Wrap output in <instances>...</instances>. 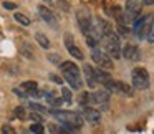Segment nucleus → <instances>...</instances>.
<instances>
[{"label":"nucleus","mask_w":154,"mask_h":134,"mask_svg":"<svg viewBox=\"0 0 154 134\" xmlns=\"http://www.w3.org/2000/svg\"><path fill=\"white\" fill-rule=\"evenodd\" d=\"M4 8H7V10H15L17 5H15L14 2H4Z\"/></svg>","instance_id":"obj_29"},{"label":"nucleus","mask_w":154,"mask_h":134,"mask_svg":"<svg viewBox=\"0 0 154 134\" xmlns=\"http://www.w3.org/2000/svg\"><path fill=\"white\" fill-rule=\"evenodd\" d=\"M28 117H30L33 123H42V116H40V114H37V113H30V116H28Z\"/></svg>","instance_id":"obj_28"},{"label":"nucleus","mask_w":154,"mask_h":134,"mask_svg":"<svg viewBox=\"0 0 154 134\" xmlns=\"http://www.w3.org/2000/svg\"><path fill=\"white\" fill-rule=\"evenodd\" d=\"M65 80L70 83V86L73 90H80L83 86V81H81V73H63Z\"/></svg>","instance_id":"obj_10"},{"label":"nucleus","mask_w":154,"mask_h":134,"mask_svg":"<svg viewBox=\"0 0 154 134\" xmlns=\"http://www.w3.org/2000/svg\"><path fill=\"white\" fill-rule=\"evenodd\" d=\"M76 20H78V25H80L81 32L85 33V37H86V35H90V33H91V25H93L90 14H86V12L80 10V12L76 14Z\"/></svg>","instance_id":"obj_5"},{"label":"nucleus","mask_w":154,"mask_h":134,"mask_svg":"<svg viewBox=\"0 0 154 134\" xmlns=\"http://www.w3.org/2000/svg\"><path fill=\"white\" fill-rule=\"evenodd\" d=\"M35 40H37L38 45H40L42 48H45V50H47V48H50V40L47 38V35H43V33H40V32H38V33H35Z\"/></svg>","instance_id":"obj_14"},{"label":"nucleus","mask_w":154,"mask_h":134,"mask_svg":"<svg viewBox=\"0 0 154 134\" xmlns=\"http://www.w3.org/2000/svg\"><path fill=\"white\" fill-rule=\"evenodd\" d=\"M65 45H66V50L70 51L71 56H75L76 60H83V58H85V55L81 53V50L75 45V40H73V37H71L70 33L65 35Z\"/></svg>","instance_id":"obj_8"},{"label":"nucleus","mask_w":154,"mask_h":134,"mask_svg":"<svg viewBox=\"0 0 154 134\" xmlns=\"http://www.w3.org/2000/svg\"><path fill=\"white\" fill-rule=\"evenodd\" d=\"M28 106H30V109H33V111H40V113H45V111H47L43 106H42V104H38V103H30Z\"/></svg>","instance_id":"obj_25"},{"label":"nucleus","mask_w":154,"mask_h":134,"mask_svg":"<svg viewBox=\"0 0 154 134\" xmlns=\"http://www.w3.org/2000/svg\"><path fill=\"white\" fill-rule=\"evenodd\" d=\"M151 25H154V15H152V20H151Z\"/></svg>","instance_id":"obj_34"},{"label":"nucleus","mask_w":154,"mask_h":134,"mask_svg":"<svg viewBox=\"0 0 154 134\" xmlns=\"http://www.w3.org/2000/svg\"><path fill=\"white\" fill-rule=\"evenodd\" d=\"M83 75H85V80H86V83H88V88H96L98 86V81H96V78H94L93 66L85 65L83 66Z\"/></svg>","instance_id":"obj_11"},{"label":"nucleus","mask_w":154,"mask_h":134,"mask_svg":"<svg viewBox=\"0 0 154 134\" xmlns=\"http://www.w3.org/2000/svg\"><path fill=\"white\" fill-rule=\"evenodd\" d=\"M121 56H124L126 60H131V61H139L141 60V50L136 45L128 43L126 47L121 50Z\"/></svg>","instance_id":"obj_6"},{"label":"nucleus","mask_w":154,"mask_h":134,"mask_svg":"<svg viewBox=\"0 0 154 134\" xmlns=\"http://www.w3.org/2000/svg\"><path fill=\"white\" fill-rule=\"evenodd\" d=\"M61 99H65L66 103H71L73 96H71V91L68 90V88H63V90H61Z\"/></svg>","instance_id":"obj_20"},{"label":"nucleus","mask_w":154,"mask_h":134,"mask_svg":"<svg viewBox=\"0 0 154 134\" xmlns=\"http://www.w3.org/2000/svg\"><path fill=\"white\" fill-rule=\"evenodd\" d=\"M15 116H17L18 119H25V109H23V106H17V108H15Z\"/></svg>","instance_id":"obj_21"},{"label":"nucleus","mask_w":154,"mask_h":134,"mask_svg":"<svg viewBox=\"0 0 154 134\" xmlns=\"http://www.w3.org/2000/svg\"><path fill=\"white\" fill-rule=\"evenodd\" d=\"M104 48H106V55L113 56L114 60L121 58V48H119V37H118L116 32L109 35V37L104 38Z\"/></svg>","instance_id":"obj_3"},{"label":"nucleus","mask_w":154,"mask_h":134,"mask_svg":"<svg viewBox=\"0 0 154 134\" xmlns=\"http://www.w3.org/2000/svg\"><path fill=\"white\" fill-rule=\"evenodd\" d=\"M38 14H40V17L43 18V20L47 22L51 28H58V20H57V17L53 15V12H51V10H48L47 7L40 5V7H38Z\"/></svg>","instance_id":"obj_9"},{"label":"nucleus","mask_w":154,"mask_h":134,"mask_svg":"<svg viewBox=\"0 0 154 134\" xmlns=\"http://www.w3.org/2000/svg\"><path fill=\"white\" fill-rule=\"evenodd\" d=\"M22 53H23L27 58H33V55H32V48H28L27 45H25V47H22Z\"/></svg>","instance_id":"obj_27"},{"label":"nucleus","mask_w":154,"mask_h":134,"mask_svg":"<svg viewBox=\"0 0 154 134\" xmlns=\"http://www.w3.org/2000/svg\"><path fill=\"white\" fill-rule=\"evenodd\" d=\"M43 2H47V4H53V0H43Z\"/></svg>","instance_id":"obj_33"},{"label":"nucleus","mask_w":154,"mask_h":134,"mask_svg":"<svg viewBox=\"0 0 154 134\" xmlns=\"http://www.w3.org/2000/svg\"><path fill=\"white\" fill-rule=\"evenodd\" d=\"M47 56H48V60H50V61H51V63H55V65H60V63H61V60H60V56H58V55H57V53H48V55H47Z\"/></svg>","instance_id":"obj_22"},{"label":"nucleus","mask_w":154,"mask_h":134,"mask_svg":"<svg viewBox=\"0 0 154 134\" xmlns=\"http://www.w3.org/2000/svg\"><path fill=\"white\" fill-rule=\"evenodd\" d=\"M78 103H80L81 106H88V104L91 103V94L90 93H80V96H78Z\"/></svg>","instance_id":"obj_15"},{"label":"nucleus","mask_w":154,"mask_h":134,"mask_svg":"<svg viewBox=\"0 0 154 134\" xmlns=\"http://www.w3.org/2000/svg\"><path fill=\"white\" fill-rule=\"evenodd\" d=\"M14 18L18 22V23H22V25H30V18L27 17V15H23V14H14Z\"/></svg>","instance_id":"obj_16"},{"label":"nucleus","mask_w":154,"mask_h":134,"mask_svg":"<svg viewBox=\"0 0 154 134\" xmlns=\"http://www.w3.org/2000/svg\"><path fill=\"white\" fill-rule=\"evenodd\" d=\"M22 90H25L27 93L32 90H37V83L35 81H25V83H22Z\"/></svg>","instance_id":"obj_19"},{"label":"nucleus","mask_w":154,"mask_h":134,"mask_svg":"<svg viewBox=\"0 0 154 134\" xmlns=\"http://www.w3.org/2000/svg\"><path fill=\"white\" fill-rule=\"evenodd\" d=\"M80 116L83 117V119H86L88 123H91V124H98V123H101V113H100L98 109H93V108L83 106V109H81Z\"/></svg>","instance_id":"obj_7"},{"label":"nucleus","mask_w":154,"mask_h":134,"mask_svg":"<svg viewBox=\"0 0 154 134\" xmlns=\"http://www.w3.org/2000/svg\"><path fill=\"white\" fill-rule=\"evenodd\" d=\"M146 40L149 41V43H154V25L149 27V32H147V35H146Z\"/></svg>","instance_id":"obj_26"},{"label":"nucleus","mask_w":154,"mask_h":134,"mask_svg":"<svg viewBox=\"0 0 154 134\" xmlns=\"http://www.w3.org/2000/svg\"><path fill=\"white\" fill-rule=\"evenodd\" d=\"M30 132H33V134H43L45 132V127L42 126V123H33L30 126Z\"/></svg>","instance_id":"obj_17"},{"label":"nucleus","mask_w":154,"mask_h":134,"mask_svg":"<svg viewBox=\"0 0 154 134\" xmlns=\"http://www.w3.org/2000/svg\"><path fill=\"white\" fill-rule=\"evenodd\" d=\"M57 119H60L63 123V126H68V127H76L80 129L83 126V117L80 116L78 113L75 111H63V109H55V111H50Z\"/></svg>","instance_id":"obj_1"},{"label":"nucleus","mask_w":154,"mask_h":134,"mask_svg":"<svg viewBox=\"0 0 154 134\" xmlns=\"http://www.w3.org/2000/svg\"><path fill=\"white\" fill-rule=\"evenodd\" d=\"M93 70H94V68H93ZM94 78H96L98 83L104 84L106 81H109V80H111V75H109V73H106V71H104L103 68H96V70H94Z\"/></svg>","instance_id":"obj_13"},{"label":"nucleus","mask_w":154,"mask_h":134,"mask_svg":"<svg viewBox=\"0 0 154 134\" xmlns=\"http://www.w3.org/2000/svg\"><path fill=\"white\" fill-rule=\"evenodd\" d=\"M48 129L51 131V134H68L65 127H60L57 124H48Z\"/></svg>","instance_id":"obj_18"},{"label":"nucleus","mask_w":154,"mask_h":134,"mask_svg":"<svg viewBox=\"0 0 154 134\" xmlns=\"http://www.w3.org/2000/svg\"><path fill=\"white\" fill-rule=\"evenodd\" d=\"M91 58H93L94 63L100 68H103V70H111V68H113V60H111L104 51L98 50V48H91Z\"/></svg>","instance_id":"obj_4"},{"label":"nucleus","mask_w":154,"mask_h":134,"mask_svg":"<svg viewBox=\"0 0 154 134\" xmlns=\"http://www.w3.org/2000/svg\"><path fill=\"white\" fill-rule=\"evenodd\" d=\"M143 4H144V5H152L154 0H143Z\"/></svg>","instance_id":"obj_32"},{"label":"nucleus","mask_w":154,"mask_h":134,"mask_svg":"<svg viewBox=\"0 0 154 134\" xmlns=\"http://www.w3.org/2000/svg\"><path fill=\"white\" fill-rule=\"evenodd\" d=\"M2 134H17V132H15V129L10 124H4L2 126Z\"/></svg>","instance_id":"obj_23"},{"label":"nucleus","mask_w":154,"mask_h":134,"mask_svg":"<svg viewBox=\"0 0 154 134\" xmlns=\"http://www.w3.org/2000/svg\"><path fill=\"white\" fill-rule=\"evenodd\" d=\"M109 98H111V93L108 90L94 91V93L91 94V101H93V103H98V104H108Z\"/></svg>","instance_id":"obj_12"},{"label":"nucleus","mask_w":154,"mask_h":134,"mask_svg":"<svg viewBox=\"0 0 154 134\" xmlns=\"http://www.w3.org/2000/svg\"><path fill=\"white\" fill-rule=\"evenodd\" d=\"M50 78L55 81V83H58V84H61V83H63V80H61L60 76H57V75H50Z\"/></svg>","instance_id":"obj_31"},{"label":"nucleus","mask_w":154,"mask_h":134,"mask_svg":"<svg viewBox=\"0 0 154 134\" xmlns=\"http://www.w3.org/2000/svg\"><path fill=\"white\" fill-rule=\"evenodd\" d=\"M14 93L17 94L18 98H27V96H28L27 93H23V91H22V90H18V88H15V90H14Z\"/></svg>","instance_id":"obj_30"},{"label":"nucleus","mask_w":154,"mask_h":134,"mask_svg":"<svg viewBox=\"0 0 154 134\" xmlns=\"http://www.w3.org/2000/svg\"><path fill=\"white\" fill-rule=\"evenodd\" d=\"M133 86L136 90H147L149 88V73L146 68H134L131 73Z\"/></svg>","instance_id":"obj_2"},{"label":"nucleus","mask_w":154,"mask_h":134,"mask_svg":"<svg viewBox=\"0 0 154 134\" xmlns=\"http://www.w3.org/2000/svg\"><path fill=\"white\" fill-rule=\"evenodd\" d=\"M96 43H98L96 38L91 37V35H86V45H90L91 48H96Z\"/></svg>","instance_id":"obj_24"}]
</instances>
